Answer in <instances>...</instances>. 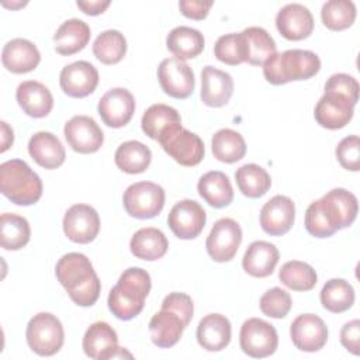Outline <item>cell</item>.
Segmentation results:
<instances>
[{"instance_id":"obj_1","label":"cell","mask_w":360,"mask_h":360,"mask_svg":"<svg viewBox=\"0 0 360 360\" xmlns=\"http://www.w3.org/2000/svg\"><path fill=\"white\" fill-rule=\"evenodd\" d=\"M55 274L76 305L91 307L98 300L101 281L86 255L77 252L63 255L56 263Z\"/></svg>"},{"instance_id":"obj_2","label":"cell","mask_w":360,"mask_h":360,"mask_svg":"<svg viewBox=\"0 0 360 360\" xmlns=\"http://www.w3.org/2000/svg\"><path fill=\"white\" fill-rule=\"evenodd\" d=\"M150 287L152 281L146 270L141 267L124 270L117 284L108 292V309L121 321L135 318L142 312Z\"/></svg>"},{"instance_id":"obj_3","label":"cell","mask_w":360,"mask_h":360,"mask_svg":"<svg viewBox=\"0 0 360 360\" xmlns=\"http://www.w3.org/2000/svg\"><path fill=\"white\" fill-rule=\"evenodd\" d=\"M321 69L319 56L307 49H287L273 53L263 63L264 79L274 84H285L288 82L308 80Z\"/></svg>"},{"instance_id":"obj_4","label":"cell","mask_w":360,"mask_h":360,"mask_svg":"<svg viewBox=\"0 0 360 360\" xmlns=\"http://www.w3.org/2000/svg\"><path fill=\"white\" fill-rule=\"evenodd\" d=\"M0 190L17 205H32L42 197V180L21 159L0 165Z\"/></svg>"},{"instance_id":"obj_5","label":"cell","mask_w":360,"mask_h":360,"mask_svg":"<svg viewBox=\"0 0 360 360\" xmlns=\"http://www.w3.org/2000/svg\"><path fill=\"white\" fill-rule=\"evenodd\" d=\"M158 142L170 158L187 167L198 165L205 153L201 138L183 128L181 124H174L166 128L158 138Z\"/></svg>"},{"instance_id":"obj_6","label":"cell","mask_w":360,"mask_h":360,"mask_svg":"<svg viewBox=\"0 0 360 360\" xmlns=\"http://www.w3.org/2000/svg\"><path fill=\"white\" fill-rule=\"evenodd\" d=\"M30 349L39 356H53L60 350L65 340L62 322L51 312L34 315L25 330Z\"/></svg>"},{"instance_id":"obj_7","label":"cell","mask_w":360,"mask_h":360,"mask_svg":"<svg viewBox=\"0 0 360 360\" xmlns=\"http://www.w3.org/2000/svg\"><path fill=\"white\" fill-rule=\"evenodd\" d=\"M122 204L129 217L149 219L162 212L165 207V190L152 181H138L125 190Z\"/></svg>"},{"instance_id":"obj_8","label":"cell","mask_w":360,"mask_h":360,"mask_svg":"<svg viewBox=\"0 0 360 360\" xmlns=\"http://www.w3.org/2000/svg\"><path fill=\"white\" fill-rule=\"evenodd\" d=\"M239 345L242 352L249 357H269L278 346L277 330L271 323L260 318H249L240 326Z\"/></svg>"},{"instance_id":"obj_9","label":"cell","mask_w":360,"mask_h":360,"mask_svg":"<svg viewBox=\"0 0 360 360\" xmlns=\"http://www.w3.org/2000/svg\"><path fill=\"white\" fill-rule=\"evenodd\" d=\"M83 350L87 357L94 360L132 359L134 356L124 347H118L117 332L107 322L91 323L83 336Z\"/></svg>"},{"instance_id":"obj_10","label":"cell","mask_w":360,"mask_h":360,"mask_svg":"<svg viewBox=\"0 0 360 360\" xmlns=\"http://www.w3.org/2000/svg\"><path fill=\"white\" fill-rule=\"evenodd\" d=\"M242 242V229L232 218H221L211 228L205 248L208 256L218 263L229 262L235 257Z\"/></svg>"},{"instance_id":"obj_11","label":"cell","mask_w":360,"mask_h":360,"mask_svg":"<svg viewBox=\"0 0 360 360\" xmlns=\"http://www.w3.org/2000/svg\"><path fill=\"white\" fill-rule=\"evenodd\" d=\"M158 79L162 90L173 98H187L193 94L195 79L191 68L177 58H166L158 68Z\"/></svg>"},{"instance_id":"obj_12","label":"cell","mask_w":360,"mask_h":360,"mask_svg":"<svg viewBox=\"0 0 360 360\" xmlns=\"http://www.w3.org/2000/svg\"><path fill=\"white\" fill-rule=\"evenodd\" d=\"M207 221L204 208L194 200H181L176 202L169 215L167 225L179 239H194L197 238Z\"/></svg>"},{"instance_id":"obj_13","label":"cell","mask_w":360,"mask_h":360,"mask_svg":"<svg viewBox=\"0 0 360 360\" xmlns=\"http://www.w3.org/2000/svg\"><path fill=\"white\" fill-rule=\"evenodd\" d=\"M100 231L98 212L89 204H73L63 217V232L75 243H90Z\"/></svg>"},{"instance_id":"obj_14","label":"cell","mask_w":360,"mask_h":360,"mask_svg":"<svg viewBox=\"0 0 360 360\" xmlns=\"http://www.w3.org/2000/svg\"><path fill=\"white\" fill-rule=\"evenodd\" d=\"M68 145L77 153L89 155L97 152L103 142L104 134L98 124L89 115L72 117L63 128Z\"/></svg>"},{"instance_id":"obj_15","label":"cell","mask_w":360,"mask_h":360,"mask_svg":"<svg viewBox=\"0 0 360 360\" xmlns=\"http://www.w3.org/2000/svg\"><path fill=\"white\" fill-rule=\"evenodd\" d=\"M97 111L107 127L122 128L131 121L135 112V98L129 90L114 87L101 96Z\"/></svg>"},{"instance_id":"obj_16","label":"cell","mask_w":360,"mask_h":360,"mask_svg":"<svg viewBox=\"0 0 360 360\" xmlns=\"http://www.w3.org/2000/svg\"><path fill=\"white\" fill-rule=\"evenodd\" d=\"M290 336L298 350L312 353L321 350L326 345L328 328L318 315L301 314L292 321Z\"/></svg>"},{"instance_id":"obj_17","label":"cell","mask_w":360,"mask_h":360,"mask_svg":"<svg viewBox=\"0 0 360 360\" xmlns=\"http://www.w3.org/2000/svg\"><path fill=\"white\" fill-rule=\"evenodd\" d=\"M354 103L347 97L325 91L315 105V121L326 129H340L349 124L354 114Z\"/></svg>"},{"instance_id":"obj_18","label":"cell","mask_w":360,"mask_h":360,"mask_svg":"<svg viewBox=\"0 0 360 360\" xmlns=\"http://www.w3.org/2000/svg\"><path fill=\"white\" fill-rule=\"evenodd\" d=\"M59 84L63 93L69 97L83 98L96 90L98 84V72L90 62L76 60L60 70Z\"/></svg>"},{"instance_id":"obj_19","label":"cell","mask_w":360,"mask_h":360,"mask_svg":"<svg viewBox=\"0 0 360 360\" xmlns=\"http://www.w3.org/2000/svg\"><path fill=\"white\" fill-rule=\"evenodd\" d=\"M295 219V205L287 195L277 194L271 197L260 211V226L271 236L287 233Z\"/></svg>"},{"instance_id":"obj_20","label":"cell","mask_w":360,"mask_h":360,"mask_svg":"<svg viewBox=\"0 0 360 360\" xmlns=\"http://www.w3.org/2000/svg\"><path fill=\"white\" fill-rule=\"evenodd\" d=\"M319 200L329 222L336 231L347 228L354 222L359 202L353 193L346 188H333Z\"/></svg>"},{"instance_id":"obj_21","label":"cell","mask_w":360,"mask_h":360,"mask_svg":"<svg viewBox=\"0 0 360 360\" xmlns=\"http://www.w3.org/2000/svg\"><path fill=\"white\" fill-rule=\"evenodd\" d=\"M276 27L285 39L301 41L312 34L314 17L305 6L290 3L281 7L277 13Z\"/></svg>"},{"instance_id":"obj_22","label":"cell","mask_w":360,"mask_h":360,"mask_svg":"<svg viewBox=\"0 0 360 360\" xmlns=\"http://www.w3.org/2000/svg\"><path fill=\"white\" fill-rule=\"evenodd\" d=\"M233 94V79L229 73L214 66L201 70V101L212 108L224 107Z\"/></svg>"},{"instance_id":"obj_23","label":"cell","mask_w":360,"mask_h":360,"mask_svg":"<svg viewBox=\"0 0 360 360\" xmlns=\"http://www.w3.org/2000/svg\"><path fill=\"white\" fill-rule=\"evenodd\" d=\"M41 62V53L37 45L25 38L8 41L1 51V63L11 73L32 72Z\"/></svg>"},{"instance_id":"obj_24","label":"cell","mask_w":360,"mask_h":360,"mask_svg":"<svg viewBox=\"0 0 360 360\" xmlns=\"http://www.w3.org/2000/svg\"><path fill=\"white\" fill-rule=\"evenodd\" d=\"M15 98L21 110L32 118L46 117L53 107L52 93L45 84L37 80L20 83L15 90Z\"/></svg>"},{"instance_id":"obj_25","label":"cell","mask_w":360,"mask_h":360,"mask_svg":"<svg viewBox=\"0 0 360 360\" xmlns=\"http://www.w3.org/2000/svg\"><path fill=\"white\" fill-rule=\"evenodd\" d=\"M28 153L37 165L48 170L60 167L66 158L62 142L48 131H39L30 138Z\"/></svg>"},{"instance_id":"obj_26","label":"cell","mask_w":360,"mask_h":360,"mask_svg":"<svg viewBox=\"0 0 360 360\" xmlns=\"http://www.w3.org/2000/svg\"><path fill=\"white\" fill-rule=\"evenodd\" d=\"M232 336L231 322L225 315L208 314L197 326V342L207 352H219L225 349Z\"/></svg>"},{"instance_id":"obj_27","label":"cell","mask_w":360,"mask_h":360,"mask_svg":"<svg viewBox=\"0 0 360 360\" xmlns=\"http://www.w3.org/2000/svg\"><path fill=\"white\" fill-rule=\"evenodd\" d=\"M280 259L278 249L266 240H255L252 242L242 259L243 270L252 277L264 278L269 277Z\"/></svg>"},{"instance_id":"obj_28","label":"cell","mask_w":360,"mask_h":360,"mask_svg":"<svg viewBox=\"0 0 360 360\" xmlns=\"http://www.w3.org/2000/svg\"><path fill=\"white\" fill-rule=\"evenodd\" d=\"M187 325L183 322V319L173 311L160 308L159 312H156L150 321H149V333L153 345L162 349H167L174 346Z\"/></svg>"},{"instance_id":"obj_29","label":"cell","mask_w":360,"mask_h":360,"mask_svg":"<svg viewBox=\"0 0 360 360\" xmlns=\"http://www.w3.org/2000/svg\"><path fill=\"white\" fill-rule=\"evenodd\" d=\"M90 35V27L83 20H66L59 25L53 35L55 51L63 56L75 55L89 44Z\"/></svg>"},{"instance_id":"obj_30","label":"cell","mask_w":360,"mask_h":360,"mask_svg":"<svg viewBox=\"0 0 360 360\" xmlns=\"http://www.w3.org/2000/svg\"><path fill=\"white\" fill-rule=\"evenodd\" d=\"M201 198L214 208H224L233 200V188L228 176L219 170H211L202 174L197 184Z\"/></svg>"},{"instance_id":"obj_31","label":"cell","mask_w":360,"mask_h":360,"mask_svg":"<svg viewBox=\"0 0 360 360\" xmlns=\"http://www.w3.org/2000/svg\"><path fill=\"white\" fill-rule=\"evenodd\" d=\"M169 242L165 233L153 226L138 229L129 242L131 253L141 260L153 262L163 257L167 252Z\"/></svg>"},{"instance_id":"obj_32","label":"cell","mask_w":360,"mask_h":360,"mask_svg":"<svg viewBox=\"0 0 360 360\" xmlns=\"http://www.w3.org/2000/svg\"><path fill=\"white\" fill-rule=\"evenodd\" d=\"M245 62L253 66L263 65L276 53V42L271 35L262 27H248L242 32Z\"/></svg>"},{"instance_id":"obj_33","label":"cell","mask_w":360,"mask_h":360,"mask_svg":"<svg viewBox=\"0 0 360 360\" xmlns=\"http://www.w3.org/2000/svg\"><path fill=\"white\" fill-rule=\"evenodd\" d=\"M204 35L191 27L180 25L173 28L166 38L167 49L180 60L193 59L204 49Z\"/></svg>"},{"instance_id":"obj_34","label":"cell","mask_w":360,"mask_h":360,"mask_svg":"<svg viewBox=\"0 0 360 360\" xmlns=\"http://www.w3.org/2000/svg\"><path fill=\"white\" fill-rule=\"evenodd\" d=\"M152 160L150 149L139 141L122 142L114 155V162L120 170L128 174L143 173Z\"/></svg>"},{"instance_id":"obj_35","label":"cell","mask_w":360,"mask_h":360,"mask_svg":"<svg viewBox=\"0 0 360 360\" xmlns=\"http://www.w3.org/2000/svg\"><path fill=\"white\" fill-rule=\"evenodd\" d=\"M235 180L239 191L249 198L264 195L271 187V177L262 166L246 163L235 172Z\"/></svg>"},{"instance_id":"obj_36","label":"cell","mask_w":360,"mask_h":360,"mask_svg":"<svg viewBox=\"0 0 360 360\" xmlns=\"http://www.w3.org/2000/svg\"><path fill=\"white\" fill-rule=\"evenodd\" d=\"M31 238V228L28 221L18 215L4 212L0 218V242L6 250L22 249Z\"/></svg>"},{"instance_id":"obj_37","label":"cell","mask_w":360,"mask_h":360,"mask_svg":"<svg viewBox=\"0 0 360 360\" xmlns=\"http://www.w3.org/2000/svg\"><path fill=\"white\" fill-rule=\"evenodd\" d=\"M211 149L214 158L219 162L235 163L245 156L246 143L239 132L231 128H222L212 135Z\"/></svg>"},{"instance_id":"obj_38","label":"cell","mask_w":360,"mask_h":360,"mask_svg":"<svg viewBox=\"0 0 360 360\" xmlns=\"http://www.w3.org/2000/svg\"><path fill=\"white\" fill-rule=\"evenodd\" d=\"M322 307L333 314H342L354 304V290L349 281L343 278H330L321 290Z\"/></svg>"},{"instance_id":"obj_39","label":"cell","mask_w":360,"mask_h":360,"mask_svg":"<svg viewBox=\"0 0 360 360\" xmlns=\"http://www.w3.org/2000/svg\"><path fill=\"white\" fill-rule=\"evenodd\" d=\"M174 124H181L180 114L177 112L176 108L162 104V103L150 105L143 112L142 120H141L142 131L150 139H155V141H158V138L166 128H169Z\"/></svg>"},{"instance_id":"obj_40","label":"cell","mask_w":360,"mask_h":360,"mask_svg":"<svg viewBox=\"0 0 360 360\" xmlns=\"http://www.w3.org/2000/svg\"><path fill=\"white\" fill-rule=\"evenodd\" d=\"M280 281L292 291H309L315 287L318 276L312 266L300 260L285 262L278 271Z\"/></svg>"},{"instance_id":"obj_41","label":"cell","mask_w":360,"mask_h":360,"mask_svg":"<svg viewBox=\"0 0 360 360\" xmlns=\"http://www.w3.org/2000/svg\"><path fill=\"white\" fill-rule=\"evenodd\" d=\"M94 56L104 65H115L127 53V39L117 30L101 32L93 44Z\"/></svg>"},{"instance_id":"obj_42","label":"cell","mask_w":360,"mask_h":360,"mask_svg":"<svg viewBox=\"0 0 360 360\" xmlns=\"http://www.w3.org/2000/svg\"><path fill=\"white\" fill-rule=\"evenodd\" d=\"M321 18L332 31L347 30L356 20V6L350 0H329L322 6Z\"/></svg>"},{"instance_id":"obj_43","label":"cell","mask_w":360,"mask_h":360,"mask_svg":"<svg viewBox=\"0 0 360 360\" xmlns=\"http://www.w3.org/2000/svg\"><path fill=\"white\" fill-rule=\"evenodd\" d=\"M214 55L215 58L231 66H236L245 62V53H243V42L240 32H231L221 35L215 45H214Z\"/></svg>"},{"instance_id":"obj_44","label":"cell","mask_w":360,"mask_h":360,"mask_svg":"<svg viewBox=\"0 0 360 360\" xmlns=\"http://www.w3.org/2000/svg\"><path fill=\"white\" fill-rule=\"evenodd\" d=\"M259 305H260V311L266 316L281 319L287 316V314L290 312L292 301L290 294L285 290L280 287H273L260 297Z\"/></svg>"},{"instance_id":"obj_45","label":"cell","mask_w":360,"mask_h":360,"mask_svg":"<svg viewBox=\"0 0 360 360\" xmlns=\"http://www.w3.org/2000/svg\"><path fill=\"white\" fill-rule=\"evenodd\" d=\"M305 229L315 238H329L338 232L329 222L321 200L312 201L305 211Z\"/></svg>"},{"instance_id":"obj_46","label":"cell","mask_w":360,"mask_h":360,"mask_svg":"<svg viewBox=\"0 0 360 360\" xmlns=\"http://www.w3.org/2000/svg\"><path fill=\"white\" fill-rule=\"evenodd\" d=\"M336 158L340 166L350 172L360 170V139L357 135L343 138L336 146Z\"/></svg>"},{"instance_id":"obj_47","label":"cell","mask_w":360,"mask_h":360,"mask_svg":"<svg viewBox=\"0 0 360 360\" xmlns=\"http://www.w3.org/2000/svg\"><path fill=\"white\" fill-rule=\"evenodd\" d=\"M325 91H332L347 97L350 101L357 104L359 100V83L347 73H335L325 83Z\"/></svg>"},{"instance_id":"obj_48","label":"cell","mask_w":360,"mask_h":360,"mask_svg":"<svg viewBox=\"0 0 360 360\" xmlns=\"http://www.w3.org/2000/svg\"><path fill=\"white\" fill-rule=\"evenodd\" d=\"M162 308H166V309H170V311L176 312L187 326H188V323L193 318V312H194L193 300L184 292H170V294H167L162 301Z\"/></svg>"},{"instance_id":"obj_49","label":"cell","mask_w":360,"mask_h":360,"mask_svg":"<svg viewBox=\"0 0 360 360\" xmlns=\"http://www.w3.org/2000/svg\"><path fill=\"white\" fill-rule=\"evenodd\" d=\"M340 343L353 354L360 353V321L353 319L340 329Z\"/></svg>"},{"instance_id":"obj_50","label":"cell","mask_w":360,"mask_h":360,"mask_svg":"<svg viewBox=\"0 0 360 360\" xmlns=\"http://www.w3.org/2000/svg\"><path fill=\"white\" fill-rule=\"evenodd\" d=\"M214 1H204V0H181L179 1V8L181 14L191 20H204L210 8L212 7Z\"/></svg>"},{"instance_id":"obj_51","label":"cell","mask_w":360,"mask_h":360,"mask_svg":"<svg viewBox=\"0 0 360 360\" xmlns=\"http://www.w3.org/2000/svg\"><path fill=\"white\" fill-rule=\"evenodd\" d=\"M76 4L84 14L98 15L108 8L110 1L108 0H90V1H77Z\"/></svg>"},{"instance_id":"obj_52","label":"cell","mask_w":360,"mask_h":360,"mask_svg":"<svg viewBox=\"0 0 360 360\" xmlns=\"http://www.w3.org/2000/svg\"><path fill=\"white\" fill-rule=\"evenodd\" d=\"M14 141V134L13 129L8 127V124L6 121H1V152H6Z\"/></svg>"},{"instance_id":"obj_53","label":"cell","mask_w":360,"mask_h":360,"mask_svg":"<svg viewBox=\"0 0 360 360\" xmlns=\"http://www.w3.org/2000/svg\"><path fill=\"white\" fill-rule=\"evenodd\" d=\"M3 6L4 7H11V8H15V7H22V6H25V3H11V4H7V3H3Z\"/></svg>"}]
</instances>
